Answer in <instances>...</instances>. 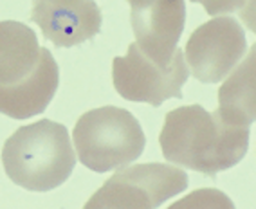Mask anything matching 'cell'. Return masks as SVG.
I'll list each match as a JSON object with an SVG mask.
<instances>
[{"mask_svg": "<svg viewBox=\"0 0 256 209\" xmlns=\"http://www.w3.org/2000/svg\"><path fill=\"white\" fill-rule=\"evenodd\" d=\"M74 146L85 168L105 173L138 160L146 146V136L132 112L108 104L88 110L78 119Z\"/></svg>", "mask_w": 256, "mask_h": 209, "instance_id": "3957f363", "label": "cell"}, {"mask_svg": "<svg viewBox=\"0 0 256 209\" xmlns=\"http://www.w3.org/2000/svg\"><path fill=\"white\" fill-rule=\"evenodd\" d=\"M159 144L168 162L215 177L246 157L249 126L226 123L216 110L186 104L166 114Z\"/></svg>", "mask_w": 256, "mask_h": 209, "instance_id": "6da1fadb", "label": "cell"}, {"mask_svg": "<svg viewBox=\"0 0 256 209\" xmlns=\"http://www.w3.org/2000/svg\"><path fill=\"white\" fill-rule=\"evenodd\" d=\"M31 18L56 47H74L92 40L103 24L94 0H32Z\"/></svg>", "mask_w": 256, "mask_h": 209, "instance_id": "ba28073f", "label": "cell"}, {"mask_svg": "<svg viewBox=\"0 0 256 209\" xmlns=\"http://www.w3.org/2000/svg\"><path fill=\"white\" fill-rule=\"evenodd\" d=\"M60 85V68L49 49L42 47L40 64L26 80L0 86V114L29 119L46 112Z\"/></svg>", "mask_w": 256, "mask_h": 209, "instance_id": "9c48e42d", "label": "cell"}, {"mask_svg": "<svg viewBox=\"0 0 256 209\" xmlns=\"http://www.w3.org/2000/svg\"><path fill=\"white\" fill-rule=\"evenodd\" d=\"M136 44L152 60L168 64L174 58L186 22L184 0H128Z\"/></svg>", "mask_w": 256, "mask_h": 209, "instance_id": "52a82bcc", "label": "cell"}, {"mask_svg": "<svg viewBox=\"0 0 256 209\" xmlns=\"http://www.w3.org/2000/svg\"><path fill=\"white\" fill-rule=\"evenodd\" d=\"M247 52L246 31L233 16H216L198 26L186 44L188 70L202 83H218Z\"/></svg>", "mask_w": 256, "mask_h": 209, "instance_id": "8992f818", "label": "cell"}, {"mask_svg": "<svg viewBox=\"0 0 256 209\" xmlns=\"http://www.w3.org/2000/svg\"><path fill=\"white\" fill-rule=\"evenodd\" d=\"M36 32L16 20L0 22V86L22 82L40 64Z\"/></svg>", "mask_w": 256, "mask_h": 209, "instance_id": "30bf717a", "label": "cell"}, {"mask_svg": "<svg viewBox=\"0 0 256 209\" xmlns=\"http://www.w3.org/2000/svg\"><path fill=\"white\" fill-rule=\"evenodd\" d=\"M2 164L14 184L29 191H50L72 175L76 155L67 128L40 119L20 126L4 142Z\"/></svg>", "mask_w": 256, "mask_h": 209, "instance_id": "7a4b0ae2", "label": "cell"}, {"mask_svg": "<svg viewBox=\"0 0 256 209\" xmlns=\"http://www.w3.org/2000/svg\"><path fill=\"white\" fill-rule=\"evenodd\" d=\"M188 70L184 52L177 47L168 64L152 60L138 44L128 47L126 56H116L112 62V80L118 94L126 101L160 106L168 100H180Z\"/></svg>", "mask_w": 256, "mask_h": 209, "instance_id": "5b68a950", "label": "cell"}, {"mask_svg": "<svg viewBox=\"0 0 256 209\" xmlns=\"http://www.w3.org/2000/svg\"><path fill=\"white\" fill-rule=\"evenodd\" d=\"M254 47L249 58L218 90L216 114L234 126H251L254 121Z\"/></svg>", "mask_w": 256, "mask_h": 209, "instance_id": "8fae6325", "label": "cell"}, {"mask_svg": "<svg viewBox=\"0 0 256 209\" xmlns=\"http://www.w3.org/2000/svg\"><path fill=\"white\" fill-rule=\"evenodd\" d=\"M188 188L182 170L160 162L134 164L114 173L92 195L87 209H156Z\"/></svg>", "mask_w": 256, "mask_h": 209, "instance_id": "277c9868", "label": "cell"}, {"mask_svg": "<svg viewBox=\"0 0 256 209\" xmlns=\"http://www.w3.org/2000/svg\"><path fill=\"white\" fill-rule=\"evenodd\" d=\"M190 2H197L204 6L210 16H220L226 13H234V11H244L249 0H190Z\"/></svg>", "mask_w": 256, "mask_h": 209, "instance_id": "7c38bea8", "label": "cell"}]
</instances>
